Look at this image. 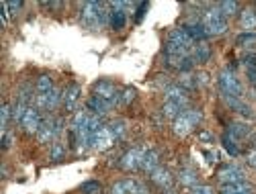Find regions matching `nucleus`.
I'll list each match as a JSON object with an SVG mask.
<instances>
[{
	"label": "nucleus",
	"instance_id": "36",
	"mask_svg": "<svg viewBox=\"0 0 256 194\" xmlns=\"http://www.w3.org/2000/svg\"><path fill=\"white\" fill-rule=\"evenodd\" d=\"M82 190L86 194H96L100 190V184L98 182H86V184H82Z\"/></svg>",
	"mask_w": 256,
	"mask_h": 194
},
{
	"label": "nucleus",
	"instance_id": "6",
	"mask_svg": "<svg viewBox=\"0 0 256 194\" xmlns=\"http://www.w3.org/2000/svg\"><path fill=\"white\" fill-rule=\"evenodd\" d=\"M62 129H64V121L62 119H52V117L44 119V125H41L39 133H37V139L41 143H50L62 133Z\"/></svg>",
	"mask_w": 256,
	"mask_h": 194
},
{
	"label": "nucleus",
	"instance_id": "42",
	"mask_svg": "<svg viewBox=\"0 0 256 194\" xmlns=\"http://www.w3.org/2000/svg\"><path fill=\"white\" fill-rule=\"evenodd\" d=\"M246 162H248V166L256 168V152H250V154L246 156Z\"/></svg>",
	"mask_w": 256,
	"mask_h": 194
},
{
	"label": "nucleus",
	"instance_id": "38",
	"mask_svg": "<svg viewBox=\"0 0 256 194\" xmlns=\"http://www.w3.org/2000/svg\"><path fill=\"white\" fill-rule=\"evenodd\" d=\"M111 194H127V188H125V180L121 182H115L113 188H111Z\"/></svg>",
	"mask_w": 256,
	"mask_h": 194
},
{
	"label": "nucleus",
	"instance_id": "15",
	"mask_svg": "<svg viewBox=\"0 0 256 194\" xmlns=\"http://www.w3.org/2000/svg\"><path fill=\"white\" fill-rule=\"evenodd\" d=\"M224 100H226V104L230 106V109H234L236 113H240V115H244V117H254V111H252V106H250V104H246V102H242V98H234V96H224Z\"/></svg>",
	"mask_w": 256,
	"mask_h": 194
},
{
	"label": "nucleus",
	"instance_id": "31",
	"mask_svg": "<svg viewBox=\"0 0 256 194\" xmlns=\"http://www.w3.org/2000/svg\"><path fill=\"white\" fill-rule=\"evenodd\" d=\"M64 156H66V145L60 143V141H56V143L52 145V154H50L52 162H60Z\"/></svg>",
	"mask_w": 256,
	"mask_h": 194
},
{
	"label": "nucleus",
	"instance_id": "22",
	"mask_svg": "<svg viewBox=\"0 0 256 194\" xmlns=\"http://www.w3.org/2000/svg\"><path fill=\"white\" fill-rule=\"evenodd\" d=\"M182 29L190 35V39H193V41H199V43H203V39L207 37V31H205L203 23H188V25H184Z\"/></svg>",
	"mask_w": 256,
	"mask_h": 194
},
{
	"label": "nucleus",
	"instance_id": "11",
	"mask_svg": "<svg viewBox=\"0 0 256 194\" xmlns=\"http://www.w3.org/2000/svg\"><path fill=\"white\" fill-rule=\"evenodd\" d=\"M35 102H37V109H44V111H54L60 102H64V94L54 88L50 94H37L35 96Z\"/></svg>",
	"mask_w": 256,
	"mask_h": 194
},
{
	"label": "nucleus",
	"instance_id": "5",
	"mask_svg": "<svg viewBox=\"0 0 256 194\" xmlns=\"http://www.w3.org/2000/svg\"><path fill=\"white\" fill-rule=\"evenodd\" d=\"M220 90H222L224 96H234V98H240L242 92H244L238 76L234 74L232 70H224L220 74Z\"/></svg>",
	"mask_w": 256,
	"mask_h": 194
},
{
	"label": "nucleus",
	"instance_id": "10",
	"mask_svg": "<svg viewBox=\"0 0 256 194\" xmlns=\"http://www.w3.org/2000/svg\"><path fill=\"white\" fill-rule=\"evenodd\" d=\"M41 125H44V119H41L39 109H35V106H29V111L25 113L23 121H20V127H23L27 133H39Z\"/></svg>",
	"mask_w": 256,
	"mask_h": 194
},
{
	"label": "nucleus",
	"instance_id": "13",
	"mask_svg": "<svg viewBox=\"0 0 256 194\" xmlns=\"http://www.w3.org/2000/svg\"><path fill=\"white\" fill-rule=\"evenodd\" d=\"M80 96H82V88L78 84H70L66 92H64V106H66V111L68 113H74L76 111V106L80 102Z\"/></svg>",
	"mask_w": 256,
	"mask_h": 194
},
{
	"label": "nucleus",
	"instance_id": "35",
	"mask_svg": "<svg viewBox=\"0 0 256 194\" xmlns=\"http://www.w3.org/2000/svg\"><path fill=\"white\" fill-rule=\"evenodd\" d=\"M134 98H136V88H125L121 92V102H125V104H130Z\"/></svg>",
	"mask_w": 256,
	"mask_h": 194
},
{
	"label": "nucleus",
	"instance_id": "23",
	"mask_svg": "<svg viewBox=\"0 0 256 194\" xmlns=\"http://www.w3.org/2000/svg\"><path fill=\"white\" fill-rule=\"evenodd\" d=\"M182 111H186L180 102H174V100H166L164 106H162V115L168 117V119H176Z\"/></svg>",
	"mask_w": 256,
	"mask_h": 194
},
{
	"label": "nucleus",
	"instance_id": "43",
	"mask_svg": "<svg viewBox=\"0 0 256 194\" xmlns=\"http://www.w3.org/2000/svg\"><path fill=\"white\" fill-rule=\"evenodd\" d=\"M201 139H203V141H211V139H213V135L205 131V133H201Z\"/></svg>",
	"mask_w": 256,
	"mask_h": 194
},
{
	"label": "nucleus",
	"instance_id": "41",
	"mask_svg": "<svg viewBox=\"0 0 256 194\" xmlns=\"http://www.w3.org/2000/svg\"><path fill=\"white\" fill-rule=\"evenodd\" d=\"M148 8H150V4H148V2H142V4H140V10H138V18H136L138 23H140V20L144 18V14H146V10H148Z\"/></svg>",
	"mask_w": 256,
	"mask_h": 194
},
{
	"label": "nucleus",
	"instance_id": "21",
	"mask_svg": "<svg viewBox=\"0 0 256 194\" xmlns=\"http://www.w3.org/2000/svg\"><path fill=\"white\" fill-rule=\"evenodd\" d=\"M166 100H174V102H180L182 106H186L188 98H186V90L182 86H168L166 88Z\"/></svg>",
	"mask_w": 256,
	"mask_h": 194
},
{
	"label": "nucleus",
	"instance_id": "19",
	"mask_svg": "<svg viewBox=\"0 0 256 194\" xmlns=\"http://www.w3.org/2000/svg\"><path fill=\"white\" fill-rule=\"evenodd\" d=\"M156 168H160V156H158V152H154V149H148L146 156H144V162H142V170H146L148 174H152Z\"/></svg>",
	"mask_w": 256,
	"mask_h": 194
},
{
	"label": "nucleus",
	"instance_id": "34",
	"mask_svg": "<svg viewBox=\"0 0 256 194\" xmlns=\"http://www.w3.org/2000/svg\"><path fill=\"white\" fill-rule=\"evenodd\" d=\"M0 117H2V131H6V127H8V121L12 117V109L8 104H2V111H0Z\"/></svg>",
	"mask_w": 256,
	"mask_h": 194
},
{
	"label": "nucleus",
	"instance_id": "39",
	"mask_svg": "<svg viewBox=\"0 0 256 194\" xmlns=\"http://www.w3.org/2000/svg\"><path fill=\"white\" fill-rule=\"evenodd\" d=\"M246 74H248V80H250V84L256 88V66H248L246 68Z\"/></svg>",
	"mask_w": 256,
	"mask_h": 194
},
{
	"label": "nucleus",
	"instance_id": "27",
	"mask_svg": "<svg viewBox=\"0 0 256 194\" xmlns=\"http://www.w3.org/2000/svg\"><path fill=\"white\" fill-rule=\"evenodd\" d=\"M125 188H127V194H150V192H148V188H146L142 182H138V180H134V178L125 180Z\"/></svg>",
	"mask_w": 256,
	"mask_h": 194
},
{
	"label": "nucleus",
	"instance_id": "12",
	"mask_svg": "<svg viewBox=\"0 0 256 194\" xmlns=\"http://www.w3.org/2000/svg\"><path fill=\"white\" fill-rule=\"evenodd\" d=\"M113 143H115V137L111 133L109 125H102L98 131L92 135V145L90 147H94V149H109Z\"/></svg>",
	"mask_w": 256,
	"mask_h": 194
},
{
	"label": "nucleus",
	"instance_id": "25",
	"mask_svg": "<svg viewBox=\"0 0 256 194\" xmlns=\"http://www.w3.org/2000/svg\"><path fill=\"white\" fill-rule=\"evenodd\" d=\"M109 20H111V27L115 31H121L125 27V20H127V12L125 10H111L109 12Z\"/></svg>",
	"mask_w": 256,
	"mask_h": 194
},
{
	"label": "nucleus",
	"instance_id": "1",
	"mask_svg": "<svg viewBox=\"0 0 256 194\" xmlns=\"http://www.w3.org/2000/svg\"><path fill=\"white\" fill-rule=\"evenodd\" d=\"M195 47V41L184 29H174L166 43V55L168 57H186Z\"/></svg>",
	"mask_w": 256,
	"mask_h": 194
},
{
	"label": "nucleus",
	"instance_id": "28",
	"mask_svg": "<svg viewBox=\"0 0 256 194\" xmlns=\"http://www.w3.org/2000/svg\"><path fill=\"white\" fill-rule=\"evenodd\" d=\"M54 90V80L50 76H41L37 80V94H50Z\"/></svg>",
	"mask_w": 256,
	"mask_h": 194
},
{
	"label": "nucleus",
	"instance_id": "40",
	"mask_svg": "<svg viewBox=\"0 0 256 194\" xmlns=\"http://www.w3.org/2000/svg\"><path fill=\"white\" fill-rule=\"evenodd\" d=\"M6 6H8V12L10 14H16L20 10V6H23V2H6Z\"/></svg>",
	"mask_w": 256,
	"mask_h": 194
},
{
	"label": "nucleus",
	"instance_id": "37",
	"mask_svg": "<svg viewBox=\"0 0 256 194\" xmlns=\"http://www.w3.org/2000/svg\"><path fill=\"white\" fill-rule=\"evenodd\" d=\"M193 194H216V190H213L211 186L197 184V186H193Z\"/></svg>",
	"mask_w": 256,
	"mask_h": 194
},
{
	"label": "nucleus",
	"instance_id": "44",
	"mask_svg": "<svg viewBox=\"0 0 256 194\" xmlns=\"http://www.w3.org/2000/svg\"><path fill=\"white\" fill-rule=\"evenodd\" d=\"M2 143H4V147H10V135L4 133V141H2Z\"/></svg>",
	"mask_w": 256,
	"mask_h": 194
},
{
	"label": "nucleus",
	"instance_id": "26",
	"mask_svg": "<svg viewBox=\"0 0 256 194\" xmlns=\"http://www.w3.org/2000/svg\"><path fill=\"white\" fill-rule=\"evenodd\" d=\"M178 178H180V182L186 184V186H197V184H199V174H197L195 170H182L180 174H178Z\"/></svg>",
	"mask_w": 256,
	"mask_h": 194
},
{
	"label": "nucleus",
	"instance_id": "32",
	"mask_svg": "<svg viewBox=\"0 0 256 194\" xmlns=\"http://www.w3.org/2000/svg\"><path fill=\"white\" fill-rule=\"evenodd\" d=\"M222 141H224V147H226V152H228L230 156H238V154H240V147L236 145V141H234L230 135H224Z\"/></svg>",
	"mask_w": 256,
	"mask_h": 194
},
{
	"label": "nucleus",
	"instance_id": "17",
	"mask_svg": "<svg viewBox=\"0 0 256 194\" xmlns=\"http://www.w3.org/2000/svg\"><path fill=\"white\" fill-rule=\"evenodd\" d=\"M190 57H193L195 63H207L211 57V47L207 43H197L193 47V51H190Z\"/></svg>",
	"mask_w": 256,
	"mask_h": 194
},
{
	"label": "nucleus",
	"instance_id": "46",
	"mask_svg": "<svg viewBox=\"0 0 256 194\" xmlns=\"http://www.w3.org/2000/svg\"><path fill=\"white\" fill-rule=\"evenodd\" d=\"M244 194H252V190H250V192H244Z\"/></svg>",
	"mask_w": 256,
	"mask_h": 194
},
{
	"label": "nucleus",
	"instance_id": "2",
	"mask_svg": "<svg viewBox=\"0 0 256 194\" xmlns=\"http://www.w3.org/2000/svg\"><path fill=\"white\" fill-rule=\"evenodd\" d=\"M109 12H104V4L102 2H86L82 6V25L86 29H100L104 27Z\"/></svg>",
	"mask_w": 256,
	"mask_h": 194
},
{
	"label": "nucleus",
	"instance_id": "8",
	"mask_svg": "<svg viewBox=\"0 0 256 194\" xmlns=\"http://www.w3.org/2000/svg\"><path fill=\"white\" fill-rule=\"evenodd\" d=\"M146 152H148V147H134V149H130V152H127V154L121 158L119 166H121L123 170H127V172H134V170L142 168V162H144Z\"/></svg>",
	"mask_w": 256,
	"mask_h": 194
},
{
	"label": "nucleus",
	"instance_id": "3",
	"mask_svg": "<svg viewBox=\"0 0 256 194\" xmlns=\"http://www.w3.org/2000/svg\"><path fill=\"white\" fill-rule=\"evenodd\" d=\"M201 119H203V115H201V111H197V109H188V111H182L176 119H174V125H172V129H174V133L178 135V137H184V135H188L193 129L201 123Z\"/></svg>",
	"mask_w": 256,
	"mask_h": 194
},
{
	"label": "nucleus",
	"instance_id": "24",
	"mask_svg": "<svg viewBox=\"0 0 256 194\" xmlns=\"http://www.w3.org/2000/svg\"><path fill=\"white\" fill-rule=\"evenodd\" d=\"M240 25L246 33H252L256 29V12L252 8H246L242 14H240Z\"/></svg>",
	"mask_w": 256,
	"mask_h": 194
},
{
	"label": "nucleus",
	"instance_id": "16",
	"mask_svg": "<svg viewBox=\"0 0 256 194\" xmlns=\"http://www.w3.org/2000/svg\"><path fill=\"white\" fill-rule=\"evenodd\" d=\"M150 176H152V182L158 184V186H162V188H170V186H172V174H170L166 168H156Z\"/></svg>",
	"mask_w": 256,
	"mask_h": 194
},
{
	"label": "nucleus",
	"instance_id": "45",
	"mask_svg": "<svg viewBox=\"0 0 256 194\" xmlns=\"http://www.w3.org/2000/svg\"><path fill=\"white\" fill-rule=\"evenodd\" d=\"M252 145H254V147H256V137H252Z\"/></svg>",
	"mask_w": 256,
	"mask_h": 194
},
{
	"label": "nucleus",
	"instance_id": "14",
	"mask_svg": "<svg viewBox=\"0 0 256 194\" xmlns=\"http://www.w3.org/2000/svg\"><path fill=\"white\" fill-rule=\"evenodd\" d=\"M86 106H88V111H90L92 115H96V117H102V115H106V113L113 109L111 102H106V100H102V98H98V96H92Z\"/></svg>",
	"mask_w": 256,
	"mask_h": 194
},
{
	"label": "nucleus",
	"instance_id": "4",
	"mask_svg": "<svg viewBox=\"0 0 256 194\" xmlns=\"http://www.w3.org/2000/svg\"><path fill=\"white\" fill-rule=\"evenodd\" d=\"M203 27H205L207 35H224L228 31V18L220 10V6L211 8L203 14Z\"/></svg>",
	"mask_w": 256,
	"mask_h": 194
},
{
	"label": "nucleus",
	"instance_id": "7",
	"mask_svg": "<svg viewBox=\"0 0 256 194\" xmlns=\"http://www.w3.org/2000/svg\"><path fill=\"white\" fill-rule=\"evenodd\" d=\"M94 96H98V98H102V100H106V102H111L113 106L121 102V92H119V88H117L113 82H109V80H102V82H98V84L94 86Z\"/></svg>",
	"mask_w": 256,
	"mask_h": 194
},
{
	"label": "nucleus",
	"instance_id": "33",
	"mask_svg": "<svg viewBox=\"0 0 256 194\" xmlns=\"http://www.w3.org/2000/svg\"><path fill=\"white\" fill-rule=\"evenodd\" d=\"M125 127H127V125H125L123 121H115V123H111V125H109V129H111V133H113L115 141H117V139H121V137L125 135Z\"/></svg>",
	"mask_w": 256,
	"mask_h": 194
},
{
	"label": "nucleus",
	"instance_id": "18",
	"mask_svg": "<svg viewBox=\"0 0 256 194\" xmlns=\"http://www.w3.org/2000/svg\"><path fill=\"white\" fill-rule=\"evenodd\" d=\"M252 186L244 180V182H232V184H222L220 186V194H244L250 192Z\"/></svg>",
	"mask_w": 256,
	"mask_h": 194
},
{
	"label": "nucleus",
	"instance_id": "29",
	"mask_svg": "<svg viewBox=\"0 0 256 194\" xmlns=\"http://www.w3.org/2000/svg\"><path fill=\"white\" fill-rule=\"evenodd\" d=\"M256 45V33H242L238 37V47H244V49H252Z\"/></svg>",
	"mask_w": 256,
	"mask_h": 194
},
{
	"label": "nucleus",
	"instance_id": "20",
	"mask_svg": "<svg viewBox=\"0 0 256 194\" xmlns=\"http://www.w3.org/2000/svg\"><path fill=\"white\" fill-rule=\"evenodd\" d=\"M228 135L234 139V141H238V139H246L250 135V127L246 123H232L228 127Z\"/></svg>",
	"mask_w": 256,
	"mask_h": 194
},
{
	"label": "nucleus",
	"instance_id": "9",
	"mask_svg": "<svg viewBox=\"0 0 256 194\" xmlns=\"http://www.w3.org/2000/svg\"><path fill=\"white\" fill-rule=\"evenodd\" d=\"M218 180L222 184H232V182H244L246 180V174L240 166H234V164H228L224 166L220 172H218Z\"/></svg>",
	"mask_w": 256,
	"mask_h": 194
},
{
	"label": "nucleus",
	"instance_id": "30",
	"mask_svg": "<svg viewBox=\"0 0 256 194\" xmlns=\"http://www.w3.org/2000/svg\"><path fill=\"white\" fill-rule=\"evenodd\" d=\"M220 10L224 12V16H234L238 14V2H232V0H226V2H220Z\"/></svg>",
	"mask_w": 256,
	"mask_h": 194
}]
</instances>
